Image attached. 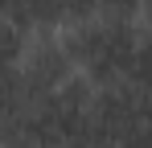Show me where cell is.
Masks as SVG:
<instances>
[{
	"instance_id": "cell-1",
	"label": "cell",
	"mask_w": 152,
	"mask_h": 148,
	"mask_svg": "<svg viewBox=\"0 0 152 148\" xmlns=\"http://www.w3.org/2000/svg\"><path fill=\"white\" fill-rule=\"evenodd\" d=\"M62 41L70 49L78 74H86L95 86H111V82H124L132 70L140 29L136 21H119V17H91L82 25L62 29Z\"/></svg>"
},
{
	"instance_id": "cell-2",
	"label": "cell",
	"mask_w": 152,
	"mask_h": 148,
	"mask_svg": "<svg viewBox=\"0 0 152 148\" xmlns=\"http://www.w3.org/2000/svg\"><path fill=\"white\" fill-rule=\"evenodd\" d=\"M148 123V91H140L136 82H111L95 91L91 103V127L99 132L103 140H127L132 132H140Z\"/></svg>"
},
{
	"instance_id": "cell-3",
	"label": "cell",
	"mask_w": 152,
	"mask_h": 148,
	"mask_svg": "<svg viewBox=\"0 0 152 148\" xmlns=\"http://www.w3.org/2000/svg\"><path fill=\"white\" fill-rule=\"evenodd\" d=\"M17 70L25 78L29 95H50L58 91L66 78H74V58H70V49L62 41V33L58 29H41V33H29L25 41V53H21V62H17Z\"/></svg>"
},
{
	"instance_id": "cell-4",
	"label": "cell",
	"mask_w": 152,
	"mask_h": 148,
	"mask_svg": "<svg viewBox=\"0 0 152 148\" xmlns=\"http://www.w3.org/2000/svg\"><path fill=\"white\" fill-rule=\"evenodd\" d=\"M29 103H33V95H29L21 70L17 66H0V123L21 119V111H25Z\"/></svg>"
},
{
	"instance_id": "cell-5",
	"label": "cell",
	"mask_w": 152,
	"mask_h": 148,
	"mask_svg": "<svg viewBox=\"0 0 152 148\" xmlns=\"http://www.w3.org/2000/svg\"><path fill=\"white\" fill-rule=\"evenodd\" d=\"M127 82H136L140 91H148V95H152V37H140V45H136V53H132Z\"/></svg>"
},
{
	"instance_id": "cell-6",
	"label": "cell",
	"mask_w": 152,
	"mask_h": 148,
	"mask_svg": "<svg viewBox=\"0 0 152 148\" xmlns=\"http://www.w3.org/2000/svg\"><path fill=\"white\" fill-rule=\"evenodd\" d=\"M25 41H29V33H21L12 21L0 17V66H17L25 53Z\"/></svg>"
},
{
	"instance_id": "cell-7",
	"label": "cell",
	"mask_w": 152,
	"mask_h": 148,
	"mask_svg": "<svg viewBox=\"0 0 152 148\" xmlns=\"http://www.w3.org/2000/svg\"><path fill=\"white\" fill-rule=\"evenodd\" d=\"M136 29H140V37H152V0H140V8H136Z\"/></svg>"
},
{
	"instance_id": "cell-8",
	"label": "cell",
	"mask_w": 152,
	"mask_h": 148,
	"mask_svg": "<svg viewBox=\"0 0 152 148\" xmlns=\"http://www.w3.org/2000/svg\"><path fill=\"white\" fill-rule=\"evenodd\" d=\"M8 140H12V127H8V123H0V148H8Z\"/></svg>"
},
{
	"instance_id": "cell-9",
	"label": "cell",
	"mask_w": 152,
	"mask_h": 148,
	"mask_svg": "<svg viewBox=\"0 0 152 148\" xmlns=\"http://www.w3.org/2000/svg\"><path fill=\"white\" fill-rule=\"evenodd\" d=\"M8 148H33V144H25V140H8Z\"/></svg>"
},
{
	"instance_id": "cell-10",
	"label": "cell",
	"mask_w": 152,
	"mask_h": 148,
	"mask_svg": "<svg viewBox=\"0 0 152 148\" xmlns=\"http://www.w3.org/2000/svg\"><path fill=\"white\" fill-rule=\"evenodd\" d=\"M148 123H152V95H148Z\"/></svg>"
},
{
	"instance_id": "cell-11",
	"label": "cell",
	"mask_w": 152,
	"mask_h": 148,
	"mask_svg": "<svg viewBox=\"0 0 152 148\" xmlns=\"http://www.w3.org/2000/svg\"><path fill=\"white\" fill-rule=\"evenodd\" d=\"M0 4H4V0H0Z\"/></svg>"
}]
</instances>
